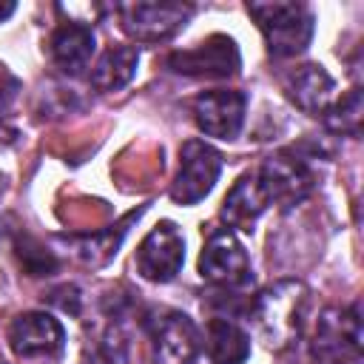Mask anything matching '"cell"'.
Segmentation results:
<instances>
[{
	"label": "cell",
	"mask_w": 364,
	"mask_h": 364,
	"mask_svg": "<svg viewBox=\"0 0 364 364\" xmlns=\"http://www.w3.org/2000/svg\"><path fill=\"white\" fill-rule=\"evenodd\" d=\"M14 14V3H0V23Z\"/></svg>",
	"instance_id": "44dd1931"
},
{
	"label": "cell",
	"mask_w": 364,
	"mask_h": 364,
	"mask_svg": "<svg viewBox=\"0 0 364 364\" xmlns=\"http://www.w3.org/2000/svg\"><path fill=\"white\" fill-rule=\"evenodd\" d=\"M9 347L20 358H37V355H60L65 344L63 324L46 313V310H28L11 318L9 324Z\"/></svg>",
	"instance_id": "30bf717a"
},
{
	"label": "cell",
	"mask_w": 364,
	"mask_h": 364,
	"mask_svg": "<svg viewBox=\"0 0 364 364\" xmlns=\"http://www.w3.org/2000/svg\"><path fill=\"white\" fill-rule=\"evenodd\" d=\"M222 171V156L202 139H188L179 151V171L171 185V199L176 205H196L202 202Z\"/></svg>",
	"instance_id": "8992f818"
},
{
	"label": "cell",
	"mask_w": 364,
	"mask_h": 364,
	"mask_svg": "<svg viewBox=\"0 0 364 364\" xmlns=\"http://www.w3.org/2000/svg\"><path fill=\"white\" fill-rule=\"evenodd\" d=\"M185 262V239L173 222H159L136 247V273L148 282H171Z\"/></svg>",
	"instance_id": "ba28073f"
},
{
	"label": "cell",
	"mask_w": 364,
	"mask_h": 364,
	"mask_svg": "<svg viewBox=\"0 0 364 364\" xmlns=\"http://www.w3.org/2000/svg\"><path fill=\"white\" fill-rule=\"evenodd\" d=\"M171 71L188 77H233L239 71V48L225 34H210L208 40L173 51L168 57Z\"/></svg>",
	"instance_id": "8fae6325"
},
{
	"label": "cell",
	"mask_w": 364,
	"mask_h": 364,
	"mask_svg": "<svg viewBox=\"0 0 364 364\" xmlns=\"http://www.w3.org/2000/svg\"><path fill=\"white\" fill-rule=\"evenodd\" d=\"M267 202L259 191V182H256V173H245L236 179V185L228 191V196L222 199V219L228 222V228H236V230H245L250 233L256 219L264 213Z\"/></svg>",
	"instance_id": "9a60e30c"
},
{
	"label": "cell",
	"mask_w": 364,
	"mask_h": 364,
	"mask_svg": "<svg viewBox=\"0 0 364 364\" xmlns=\"http://www.w3.org/2000/svg\"><path fill=\"white\" fill-rule=\"evenodd\" d=\"M94 48H97L94 28L85 26L82 20L60 23L54 28L51 40H48V54H51L54 65L68 77H77L88 68V63L94 57Z\"/></svg>",
	"instance_id": "5bb4252c"
},
{
	"label": "cell",
	"mask_w": 364,
	"mask_h": 364,
	"mask_svg": "<svg viewBox=\"0 0 364 364\" xmlns=\"http://www.w3.org/2000/svg\"><path fill=\"white\" fill-rule=\"evenodd\" d=\"M3 193H6V176L0 173V196H3Z\"/></svg>",
	"instance_id": "603a6c76"
},
{
	"label": "cell",
	"mask_w": 364,
	"mask_h": 364,
	"mask_svg": "<svg viewBox=\"0 0 364 364\" xmlns=\"http://www.w3.org/2000/svg\"><path fill=\"white\" fill-rule=\"evenodd\" d=\"M336 364H361V355H350V358H341Z\"/></svg>",
	"instance_id": "7402d4cb"
},
{
	"label": "cell",
	"mask_w": 364,
	"mask_h": 364,
	"mask_svg": "<svg viewBox=\"0 0 364 364\" xmlns=\"http://www.w3.org/2000/svg\"><path fill=\"white\" fill-rule=\"evenodd\" d=\"M273 57H296L313 40V14L304 3H247Z\"/></svg>",
	"instance_id": "7a4b0ae2"
},
{
	"label": "cell",
	"mask_w": 364,
	"mask_h": 364,
	"mask_svg": "<svg viewBox=\"0 0 364 364\" xmlns=\"http://www.w3.org/2000/svg\"><path fill=\"white\" fill-rule=\"evenodd\" d=\"M136 65H139V51L134 46H111L91 65V85L105 94L119 91L134 80Z\"/></svg>",
	"instance_id": "e0dca14e"
},
{
	"label": "cell",
	"mask_w": 364,
	"mask_h": 364,
	"mask_svg": "<svg viewBox=\"0 0 364 364\" xmlns=\"http://www.w3.org/2000/svg\"><path fill=\"white\" fill-rule=\"evenodd\" d=\"M199 273L219 287H247L253 282L250 259L230 228H216L208 233L199 253Z\"/></svg>",
	"instance_id": "5b68a950"
},
{
	"label": "cell",
	"mask_w": 364,
	"mask_h": 364,
	"mask_svg": "<svg viewBox=\"0 0 364 364\" xmlns=\"http://www.w3.org/2000/svg\"><path fill=\"white\" fill-rule=\"evenodd\" d=\"M122 31L136 43H162L173 37L193 14L191 3H125L117 6Z\"/></svg>",
	"instance_id": "52a82bcc"
},
{
	"label": "cell",
	"mask_w": 364,
	"mask_h": 364,
	"mask_svg": "<svg viewBox=\"0 0 364 364\" xmlns=\"http://www.w3.org/2000/svg\"><path fill=\"white\" fill-rule=\"evenodd\" d=\"M284 94L290 97V102L310 114V117H324L327 108L333 105V94H336V80L327 74L324 65L318 63H304L296 65L287 77H284Z\"/></svg>",
	"instance_id": "4fadbf2b"
},
{
	"label": "cell",
	"mask_w": 364,
	"mask_h": 364,
	"mask_svg": "<svg viewBox=\"0 0 364 364\" xmlns=\"http://www.w3.org/2000/svg\"><path fill=\"white\" fill-rule=\"evenodd\" d=\"M256 182H259V191L267 205L293 208L310 196L316 176H313L307 159H301L293 151H279L262 162Z\"/></svg>",
	"instance_id": "277c9868"
},
{
	"label": "cell",
	"mask_w": 364,
	"mask_h": 364,
	"mask_svg": "<svg viewBox=\"0 0 364 364\" xmlns=\"http://www.w3.org/2000/svg\"><path fill=\"white\" fill-rule=\"evenodd\" d=\"M247 97L242 91H205L193 100V119L202 134L216 139H236L245 125Z\"/></svg>",
	"instance_id": "7c38bea8"
},
{
	"label": "cell",
	"mask_w": 364,
	"mask_h": 364,
	"mask_svg": "<svg viewBox=\"0 0 364 364\" xmlns=\"http://www.w3.org/2000/svg\"><path fill=\"white\" fill-rule=\"evenodd\" d=\"M202 341L213 364H245L250 355V338L233 318H210Z\"/></svg>",
	"instance_id": "2e32d148"
},
{
	"label": "cell",
	"mask_w": 364,
	"mask_h": 364,
	"mask_svg": "<svg viewBox=\"0 0 364 364\" xmlns=\"http://www.w3.org/2000/svg\"><path fill=\"white\" fill-rule=\"evenodd\" d=\"M313 355L321 361H341L350 355H361V307L358 301L347 310H324L316 336H313Z\"/></svg>",
	"instance_id": "9c48e42d"
},
{
	"label": "cell",
	"mask_w": 364,
	"mask_h": 364,
	"mask_svg": "<svg viewBox=\"0 0 364 364\" xmlns=\"http://www.w3.org/2000/svg\"><path fill=\"white\" fill-rule=\"evenodd\" d=\"M307 301H310V290L299 279H282L256 296L250 307V318L264 347L284 350L299 338Z\"/></svg>",
	"instance_id": "6da1fadb"
},
{
	"label": "cell",
	"mask_w": 364,
	"mask_h": 364,
	"mask_svg": "<svg viewBox=\"0 0 364 364\" xmlns=\"http://www.w3.org/2000/svg\"><path fill=\"white\" fill-rule=\"evenodd\" d=\"M324 119L333 131L347 134V136H358V131H361V91L350 88L338 102H333L327 108Z\"/></svg>",
	"instance_id": "d6986e66"
},
{
	"label": "cell",
	"mask_w": 364,
	"mask_h": 364,
	"mask_svg": "<svg viewBox=\"0 0 364 364\" xmlns=\"http://www.w3.org/2000/svg\"><path fill=\"white\" fill-rule=\"evenodd\" d=\"M154 364H193L202 350L199 327L179 310H154L145 318Z\"/></svg>",
	"instance_id": "3957f363"
},
{
	"label": "cell",
	"mask_w": 364,
	"mask_h": 364,
	"mask_svg": "<svg viewBox=\"0 0 364 364\" xmlns=\"http://www.w3.org/2000/svg\"><path fill=\"white\" fill-rule=\"evenodd\" d=\"M17 256L28 276H51L57 270V259L51 256V250H46L31 236H17Z\"/></svg>",
	"instance_id": "ffe728a7"
},
{
	"label": "cell",
	"mask_w": 364,
	"mask_h": 364,
	"mask_svg": "<svg viewBox=\"0 0 364 364\" xmlns=\"http://www.w3.org/2000/svg\"><path fill=\"white\" fill-rule=\"evenodd\" d=\"M128 361V341L119 321H108L91 333L85 344V364H125Z\"/></svg>",
	"instance_id": "ac0fdd59"
}]
</instances>
